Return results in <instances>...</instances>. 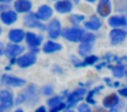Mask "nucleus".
Instances as JSON below:
<instances>
[{
    "label": "nucleus",
    "mask_w": 127,
    "mask_h": 112,
    "mask_svg": "<svg viewBox=\"0 0 127 112\" xmlns=\"http://www.w3.org/2000/svg\"><path fill=\"white\" fill-rule=\"evenodd\" d=\"M83 30L79 29V27H71V29H66L63 30V37L66 38V40L68 41H72V42H78V41H81V38H82V34H83Z\"/></svg>",
    "instance_id": "1"
},
{
    "label": "nucleus",
    "mask_w": 127,
    "mask_h": 112,
    "mask_svg": "<svg viewBox=\"0 0 127 112\" xmlns=\"http://www.w3.org/2000/svg\"><path fill=\"white\" fill-rule=\"evenodd\" d=\"M36 62H37L36 53H34L33 51H30V52H28V53L22 55V56H21L19 59L17 60V64L19 66V67H22V68H26V67H30V66H33Z\"/></svg>",
    "instance_id": "2"
},
{
    "label": "nucleus",
    "mask_w": 127,
    "mask_h": 112,
    "mask_svg": "<svg viewBox=\"0 0 127 112\" xmlns=\"http://www.w3.org/2000/svg\"><path fill=\"white\" fill-rule=\"evenodd\" d=\"M126 36H127V33L124 32V30L119 29V27H115V29H112V30H111V33H109L111 42H112L113 45L123 42V41L126 40Z\"/></svg>",
    "instance_id": "3"
},
{
    "label": "nucleus",
    "mask_w": 127,
    "mask_h": 112,
    "mask_svg": "<svg viewBox=\"0 0 127 112\" xmlns=\"http://www.w3.org/2000/svg\"><path fill=\"white\" fill-rule=\"evenodd\" d=\"M23 51H25V48H23L22 45H19V44H17V42H11V44H10V45L6 48L4 53H6L7 57L12 59V57H17L18 55H21Z\"/></svg>",
    "instance_id": "4"
},
{
    "label": "nucleus",
    "mask_w": 127,
    "mask_h": 112,
    "mask_svg": "<svg viewBox=\"0 0 127 112\" xmlns=\"http://www.w3.org/2000/svg\"><path fill=\"white\" fill-rule=\"evenodd\" d=\"M47 29H48V34H49L51 38H58L62 33V25L58 19H52Z\"/></svg>",
    "instance_id": "5"
},
{
    "label": "nucleus",
    "mask_w": 127,
    "mask_h": 112,
    "mask_svg": "<svg viewBox=\"0 0 127 112\" xmlns=\"http://www.w3.org/2000/svg\"><path fill=\"white\" fill-rule=\"evenodd\" d=\"M3 83L6 85H10V86H14V87H21V86H25L26 85V81L22 78H17V76H12V75H3Z\"/></svg>",
    "instance_id": "6"
},
{
    "label": "nucleus",
    "mask_w": 127,
    "mask_h": 112,
    "mask_svg": "<svg viewBox=\"0 0 127 112\" xmlns=\"http://www.w3.org/2000/svg\"><path fill=\"white\" fill-rule=\"evenodd\" d=\"M85 93H86L85 89H78V90H75V92H72L71 94L68 96V100H67L66 107L71 108V107L75 105V104H78V103H79V100L83 97V94H85Z\"/></svg>",
    "instance_id": "7"
},
{
    "label": "nucleus",
    "mask_w": 127,
    "mask_h": 112,
    "mask_svg": "<svg viewBox=\"0 0 127 112\" xmlns=\"http://www.w3.org/2000/svg\"><path fill=\"white\" fill-rule=\"evenodd\" d=\"M52 14H53V10L49 5H41L38 8V11L36 12V16L40 21H48L49 18H52Z\"/></svg>",
    "instance_id": "8"
},
{
    "label": "nucleus",
    "mask_w": 127,
    "mask_h": 112,
    "mask_svg": "<svg viewBox=\"0 0 127 112\" xmlns=\"http://www.w3.org/2000/svg\"><path fill=\"white\" fill-rule=\"evenodd\" d=\"M111 0H98L97 12L100 16H108L111 14Z\"/></svg>",
    "instance_id": "9"
},
{
    "label": "nucleus",
    "mask_w": 127,
    "mask_h": 112,
    "mask_svg": "<svg viewBox=\"0 0 127 112\" xmlns=\"http://www.w3.org/2000/svg\"><path fill=\"white\" fill-rule=\"evenodd\" d=\"M0 103L3 104V105H6L7 108H10L14 104V96H12V93L7 89L0 90Z\"/></svg>",
    "instance_id": "10"
},
{
    "label": "nucleus",
    "mask_w": 127,
    "mask_h": 112,
    "mask_svg": "<svg viewBox=\"0 0 127 112\" xmlns=\"http://www.w3.org/2000/svg\"><path fill=\"white\" fill-rule=\"evenodd\" d=\"M55 10L60 14H67L72 10V3L70 0H58L55 4Z\"/></svg>",
    "instance_id": "11"
},
{
    "label": "nucleus",
    "mask_w": 127,
    "mask_h": 112,
    "mask_svg": "<svg viewBox=\"0 0 127 112\" xmlns=\"http://www.w3.org/2000/svg\"><path fill=\"white\" fill-rule=\"evenodd\" d=\"M25 38H26V42H28V45L30 48H38V45L41 44V40H42L40 36L34 34V33H30V32L25 34Z\"/></svg>",
    "instance_id": "12"
},
{
    "label": "nucleus",
    "mask_w": 127,
    "mask_h": 112,
    "mask_svg": "<svg viewBox=\"0 0 127 112\" xmlns=\"http://www.w3.org/2000/svg\"><path fill=\"white\" fill-rule=\"evenodd\" d=\"M18 15H17V11H3L1 12V22L4 25H12L14 22H17Z\"/></svg>",
    "instance_id": "13"
},
{
    "label": "nucleus",
    "mask_w": 127,
    "mask_h": 112,
    "mask_svg": "<svg viewBox=\"0 0 127 112\" xmlns=\"http://www.w3.org/2000/svg\"><path fill=\"white\" fill-rule=\"evenodd\" d=\"M8 38H10L11 42L19 44L21 41L25 40V32L21 30V29H12V30H10V33H8Z\"/></svg>",
    "instance_id": "14"
},
{
    "label": "nucleus",
    "mask_w": 127,
    "mask_h": 112,
    "mask_svg": "<svg viewBox=\"0 0 127 112\" xmlns=\"http://www.w3.org/2000/svg\"><path fill=\"white\" fill-rule=\"evenodd\" d=\"M14 7L17 12H29L32 10V1L30 0H17Z\"/></svg>",
    "instance_id": "15"
},
{
    "label": "nucleus",
    "mask_w": 127,
    "mask_h": 112,
    "mask_svg": "<svg viewBox=\"0 0 127 112\" xmlns=\"http://www.w3.org/2000/svg\"><path fill=\"white\" fill-rule=\"evenodd\" d=\"M108 25L111 27H123L127 25V19L124 16H120V15H115V16H111L108 19Z\"/></svg>",
    "instance_id": "16"
},
{
    "label": "nucleus",
    "mask_w": 127,
    "mask_h": 112,
    "mask_svg": "<svg viewBox=\"0 0 127 112\" xmlns=\"http://www.w3.org/2000/svg\"><path fill=\"white\" fill-rule=\"evenodd\" d=\"M25 25H26V26H29V27H40V29H42V30L47 29L44 25L38 22V19H37L36 14H30L28 18H25Z\"/></svg>",
    "instance_id": "17"
},
{
    "label": "nucleus",
    "mask_w": 127,
    "mask_h": 112,
    "mask_svg": "<svg viewBox=\"0 0 127 112\" xmlns=\"http://www.w3.org/2000/svg\"><path fill=\"white\" fill-rule=\"evenodd\" d=\"M118 104H119V97H118V94H115V93L108 94L107 97L102 100V105H104L105 108H113V107H116Z\"/></svg>",
    "instance_id": "18"
},
{
    "label": "nucleus",
    "mask_w": 127,
    "mask_h": 112,
    "mask_svg": "<svg viewBox=\"0 0 127 112\" xmlns=\"http://www.w3.org/2000/svg\"><path fill=\"white\" fill-rule=\"evenodd\" d=\"M62 48H63V46H62L60 44L55 42V41H48V42L44 44V46H42V51H44L45 53H53V52L62 51Z\"/></svg>",
    "instance_id": "19"
},
{
    "label": "nucleus",
    "mask_w": 127,
    "mask_h": 112,
    "mask_svg": "<svg viewBox=\"0 0 127 112\" xmlns=\"http://www.w3.org/2000/svg\"><path fill=\"white\" fill-rule=\"evenodd\" d=\"M23 96H25V101H34L37 100V89L34 85H29L28 89H26V92L23 93Z\"/></svg>",
    "instance_id": "20"
},
{
    "label": "nucleus",
    "mask_w": 127,
    "mask_h": 112,
    "mask_svg": "<svg viewBox=\"0 0 127 112\" xmlns=\"http://www.w3.org/2000/svg\"><path fill=\"white\" fill-rule=\"evenodd\" d=\"M85 27L89 30H98L101 27V21H100L97 16H92L90 21L85 22Z\"/></svg>",
    "instance_id": "21"
},
{
    "label": "nucleus",
    "mask_w": 127,
    "mask_h": 112,
    "mask_svg": "<svg viewBox=\"0 0 127 112\" xmlns=\"http://www.w3.org/2000/svg\"><path fill=\"white\" fill-rule=\"evenodd\" d=\"M92 48H93V42H85V41H81V45H79V55L81 56H88L90 53Z\"/></svg>",
    "instance_id": "22"
},
{
    "label": "nucleus",
    "mask_w": 127,
    "mask_h": 112,
    "mask_svg": "<svg viewBox=\"0 0 127 112\" xmlns=\"http://www.w3.org/2000/svg\"><path fill=\"white\" fill-rule=\"evenodd\" d=\"M109 68L112 70L113 73V76H116V78H122V76L124 75V73H126V68H124L123 64H118V66H109Z\"/></svg>",
    "instance_id": "23"
},
{
    "label": "nucleus",
    "mask_w": 127,
    "mask_h": 112,
    "mask_svg": "<svg viewBox=\"0 0 127 112\" xmlns=\"http://www.w3.org/2000/svg\"><path fill=\"white\" fill-rule=\"evenodd\" d=\"M96 62H98V57L94 56V55H92V56H86L85 60H83V63H75V66L77 67H83V66H92V64H96Z\"/></svg>",
    "instance_id": "24"
},
{
    "label": "nucleus",
    "mask_w": 127,
    "mask_h": 112,
    "mask_svg": "<svg viewBox=\"0 0 127 112\" xmlns=\"http://www.w3.org/2000/svg\"><path fill=\"white\" fill-rule=\"evenodd\" d=\"M102 87H97V89H93L92 92H89V94H88V97H86V103L88 104H96V101L93 100V96L96 94L97 92H100Z\"/></svg>",
    "instance_id": "25"
},
{
    "label": "nucleus",
    "mask_w": 127,
    "mask_h": 112,
    "mask_svg": "<svg viewBox=\"0 0 127 112\" xmlns=\"http://www.w3.org/2000/svg\"><path fill=\"white\" fill-rule=\"evenodd\" d=\"M94 40H96V36L93 33H86V32L82 34V38H81V41H85V42H93Z\"/></svg>",
    "instance_id": "26"
},
{
    "label": "nucleus",
    "mask_w": 127,
    "mask_h": 112,
    "mask_svg": "<svg viewBox=\"0 0 127 112\" xmlns=\"http://www.w3.org/2000/svg\"><path fill=\"white\" fill-rule=\"evenodd\" d=\"M62 103V98L59 97V96H55V97H51L49 100H48V105L51 107V108H53V107H56L58 104Z\"/></svg>",
    "instance_id": "27"
},
{
    "label": "nucleus",
    "mask_w": 127,
    "mask_h": 112,
    "mask_svg": "<svg viewBox=\"0 0 127 112\" xmlns=\"http://www.w3.org/2000/svg\"><path fill=\"white\" fill-rule=\"evenodd\" d=\"M70 21L72 23H81L83 21V15H71L70 16Z\"/></svg>",
    "instance_id": "28"
},
{
    "label": "nucleus",
    "mask_w": 127,
    "mask_h": 112,
    "mask_svg": "<svg viewBox=\"0 0 127 112\" xmlns=\"http://www.w3.org/2000/svg\"><path fill=\"white\" fill-rule=\"evenodd\" d=\"M78 112H92V109H90V107L88 105V103H86V104L78 105Z\"/></svg>",
    "instance_id": "29"
},
{
    "label": "nucleus",
    "mask_w": 127,
    "mask_h": 112,
    "mask_svg": "<svg viewBox=\"0 0 127 112\" xmlns=\"http://www.w3.org/2000/svg\"><path fill=\"white\" fill-rule=\"evenodd\" d=\"M52 93H53V87L51 86V85H47V86L42 87V94L49 96V94H52Z\"/></svg>",
    "instance_id": "30"
},
{
    "label": "nucleus",
    "mask_w": 127,
    "mask_h": 112,
    "mask_svg": "<svg viewBox=\"0 0 127 112\" xmlns=\"http://www.w3.org/2000/svg\"><path fill=\"white\" fill-rule=\"evenodd\" d=\"M64 108H66V104L60 103V104H58L56 107H53V108H51V112H60L62 109H64Z\"/></svg>",
    "instance_id": "31"
},
{
    "label": "nucleus",
    "mask_w": 127,
    "mask_h": 112,
    "mask_svg": "<svg viewBox=\"0 0 127 112\" xmlns=\"http://www.w3.org/2000/svg\"><path fill=\"white\" fill-rule=\"evenodd\" d=\"M119 94H122L123 97H127V87H126V89H120V90H119Z\"/></svg>",
    "instance_id": "32"
},
{
    "label": "nucleus",
    "mask_w": 127,
    "mask_h": 112,
    "mask_svg": "<svg viewBox=\"0 0 127 112\" xmlns=\"http://www.w3.org/2000/svg\"><path fill=\"white\" fill-rule=\"evenodd\" d=\"M8 111V108H7L6 105H3V104H1V105H0V112H7Z\"/></svg>",
    "instance_id": "33"
},
{
    "label": "nucleus",
    "mask_w": 127,
    "mask_h": 112,
    "mask_svg": "<svg viewBox=\"0 0 127 112\" xmlns=\"http://www.w3.org/2000/svg\"><path fill=\"white\" fill-rule=\"evenodd\" d=\"M36 112H47V109H45V107H38L36 109Z\"/></svg>",
    "instance_id": "34"
},
{
    "label": "nucleus",
    "mask_w": 127,
    "mask_h": 112,
    "mask_svg": "<svg viewBox=\"0 0 127 112\" xmlns=\"http://www.w3.org/2000/svg\"><path fill=\"white\" fill-rule=\"evenodd\" d=\"M7 8H8V5H4V4L0 5V11H1V12H3V11H7Z\"/></svg>",
    "instance_id": "35"
},
{
    "label": "nucleus",
    "mask_w": 127,
    "mask_h": 112,
    "mask_svg": "<svg viewBox=\"0 0 127 112\" xmlns=\"http://www.w3.org/2000/svg\"><path fill=\"white\" fill-rule=\"evenodd\" d=\"M4 53V45L1 42H0V56H1V55Z\"/></svg>",
    "instance_id": "36"
},
{
    "label": "nucleus",
    "mask_w": 127,
    "mask_h": 112,
    "mask_svg": "<svg viewBox=\"0 0 127 112\" xmlns=\"http://www.w3.org/2000/svg\"><path fill=\"white\" fill-rule=\"evenodd\" d=\"M94 112H105V111H104V109H101V108H96V111H94Z\"/></svg>",
    "instance_id": "37"
},
{
    "label": "nucleus",
    "mask_w": 127,
    "mask_h": 112,
    "mask_svg": "<svg viewBox=\"0 0 127 112\" xmlns=\"http://www.w3.org/2000/svg\"><path fill=\"white\" fill-rule=\"evenodd\" d=\"M109 112H119V111L115 108V107H113V108H111V111H109Z\"/></svg>",
    "instance_id": "38"
},
{
    "label": "nucleus",
    "mask_w": 127,
    "mask_h": 112,
    "mask_svg": "<svg viewBox=\"0 0 127 112\" xmlns=\"http://www.w3.org/2000/svg\"><path fill=\"white\" fill-rule=\"evenodd\" d=\"M8 1H11V0H0V3H8Z\"/></svg>",
    "instance_id": "39"
},
{
    "label": "nucleus",
    "mask_w": 127,
    "mask_h": 112,
    "mask_svg": "<svg viewBox=\"0 0 127 112\" xmlns=\"http://www.w3.org/2000/svg\"><path fill=\"white\" fill-rule=\"evenodd\" d=\"M15 112H23V109H21V108H19V109H17Z\"/></svg>",
    "instance_id": "40"
},
{
    "label": "nucleus",
    "mask_w": 127,
    "mask_h": 112,
    "mask_svg": "<svg viewBox=\"0 0 127 112\" xmlns=\"http://www.w3.org/2000/svg\"><path fill=\"white\" fill-rule=\"evenodd\" d=\"M86 1H90V3H93V1H96V0H86Z\"/></svg>",
    "instance_id": "41"
},
{
    "label": "nucleus",
    "mask_w": 127,
    "mask_h": 112,
    "mask_svg": "<svg viewBox=\"0 0 127 112\" xmlns=\"http://www.w3.org/2000/svg\"><path fill=\"white\" fill-rule=\"evenodd\" d=\"M72 1H75V3H78V1H79V0H72Z\"/></svg>",
    "instance_id": "42"
},
{
    "label": "nucleus",
    "mask_w": 127,
    "mask_h": 112,
    "mask_svg": "<svg viewBox=\"0 0 127 112\" xmlns=\"http://www.w3.org/2000/svg\"><path fill=\"white\" fill-rule=\"evenodd\" d=\"M124 74H126V76H127V70H126V73H124Z\"/></svg>",
    "instance_id": "43"
},
{
    "label": "nucleus",
    "mask_w": 127,
    "mask_h": 112,
    "mask_svg": "<svg viewBox=\"0 0 127 112\" xmlns=\"http://www.w3.org/2000/svg\"><path fill=\"white\" fill-rule=\"evenodd\" d=\"M0 33H1V27H0Z\"/></svg>",
    "instance_id": "44"
},
{
    "label": "nucleus",
    "mask_w": 127,
    "mask_h": 112,
    "mask_svg": "<svg viewBox=\"0 0 127 112\" xmlns=\"http://www.w3.org/2000/svg\"><path fill=\"white\" fill-rule=\"evenodd\" d=\"M70 112H72V111H70Z\"/></svg>",
    "instance_id": "45"
},
{
    "label": "nucleus",
    "mask_w": 127,
    "mask_h": 112,
    "mask_svg": "<svg viewBox=\"0 0 127 112\" xmlns=\"http://www.w3.org/2000/svg\"><path fill=\"white\" fill-rule=\"evenodd\" d=\"M126 112H127V109H126Z\"/></svg>",
    "instance_id": "46"
},
{
    "label": "nucleus",
    "mask_w": 127,
    "mask_h": 112,
    "mask_svg": "<svg viewBox=\"0 0 127 112\" xmlns=\"http://www.w3.org/2000/svg\"><path fill=\"white\" fill-rule=\"evenodd\" d=\"M56 1H58V0H56Z\"/></svg>",
    "instance_id": "47"
}]
</instances>
